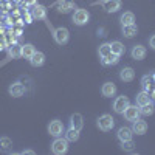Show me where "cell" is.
<instances>
[{
  "label": "cell",
  "mask_w": 155,
  "mask_h": 155,
  "mask_svg": "<svg viewBox=\"0 0 155 155\" xmlns=\"http://www.w3.org/2000/svg\"><path fill=\"white\" fill-rule=\"evenodd\" d=\"M120 79L124 82H132L135 79V71L132 67H124L120 70Z\"/></svg>",
  "instance_id": "4fadbf2b"
},
{
  "label": "cell",
  "mask_w": 155,
  "mask_h": 155,
  "mask_svg": "<svg viewBox=\"0 0 155 155\" xmlns=\"http://www.w3.org/2000/svg\"><path fill=\"white\" fill-rule=\"evenodd\" d=\"M70 127H74L78 130H82L84 127V116L81 113H73L70 116Z\"/></svg>",
  "instance_id": "9a60e30c"
},
{
  "label": "cell",
  "mask_w": 155,
  "mask_h": 155,
  "mask_svg": "<svg viewBox=\"0 0 155 155\" xmlns=\"http://www.w3.org/2000/svg\"><path fill=\"white\" fill-rule=\"evenodd\" d=\"M130 104V102H129V98L127 96H116L115 98V101H113V110L116 112V113H123L124 112V109Z\"/></svg>",
  "instance_id": "ba28073f"
},
{
  "label": "cell",
  "mask_w": 155,
  "mask_h": 155,
  "mask_svg": "<svg viewBox=\"0 0 155 155\" xmlns=\"http://www.w3.org/2000/svg\"><path fill=\"white\" fill-rule=\"evenodd\" d=\"M101 93L102 96H106V98H112L116 95V85L113 82H104L101 87Z\"/></svg>",
  "instance_id": "2e32d148"
},
{
  "label": "cell",
  "mask_w": 155,
  "mask_h": 155,
  "mask_svg": "<svg viewBox=\"0 0 155 155\" xmlns=\"http://www.w3.org/2000/svg\"><path fill=\"white\" fill-rule=\"evenodd\" d=\"M109 53H112V51H110V44H102V45H99V48H98L99 58L106 56V54H109Z\"/></svg>",
  "instance_id": "83f0119b"
},
{
  "label": "cell",
  "mask_w": 155,
  "mask_h": 155,
  "mask_svg": "<svg viewBox=\"0 0 155 155\" xmlns=\"http://www.w3.org/2000/svg\"><path fill=\"white\" fill-rule=\"evenodd\" d=\"M116 137H118V140L121 141H129V140H134V132L130 127H120L118 129V134H116Z\"/></svg>",
  "instance_id": "5bb4252c"
},
{
  "label": "cell",
  "mask_w": 155,
  "mask_h": 155,
  "mask_svg": "<svg viewBox=\"0 0 155 155\" xmlns=\"http://www.w3.org/2000/svg\"><path fill=\"white\" fill-rule=\"evenodd\" d=\"M121 33H123V36H124V37L130 39V37L137 36V33H138V27H137L135 23H130V25H123Z\"/></svg>",
  "instance_id": "44dd1931"
},
{
  "label": "cell",
  "mask_w": 155,
  "mask_h": 155,
  "mask_svg": "<svg viewBox=\"0 0 155 155\" xmlns=\"http://www.w3.org/2000/svg\"><path fill=\"white\" fill-rule=\"evenodd\" d=\"M11 146H12V141L8 137H2V138H0V150H2V152H9Z\"/></svg>",
  "instance_id": "484cf974"
},
{
  "label": "cell",
  "mask_w": 155,
  "mask_h": 155,
  "mask_svg": "<svg viewBox=\"0 0 155 155\" xmlns=\"http://www.w3.org/2000/svg\"><path fill=\"white\" fill-rule=\"evenodd\" d=\"M121 6H123L121 0H102V8L107 12H116L121 9Z\"/></svg>",
  "instance_id": "30bf717a"
},
{
  "label": "cell",
  "mask_w": 155,
  "mask_h": 155,
  "mask_svg": "<svg viewBox=\"0 0 155 155\" xmlns=\"http://www.w3.org/2000/svg\"><path fill=\"white\" fill-rule=\"evenodd\" d=\"M71 20L74 25H78V27H82V25L88 23L90 20V12L84 8H78L74 12H73V16H71Z\"/></svg>",
  "instance_id": "3957f363"
},
{
  "label": "cell",
  "mask_w": 155,
  "mask_h": 155,
  "mask_svg": "<svg viewBox=\"0 0 155 155\" xmlns=\"http://www.w3.org/2000/svg\"><path fill=\"white\" fill-rule=\"evenodd\" d=\"M118 62H120V56H116L113 53H109V54L101 58V64H102V65H116Z\"/></svg>",
  "instance_id": "603a6c76"
},
{
  "label": "cell",
  "mask_w": 155,
  "mask_h": 155,
  "mask_svg": "<svg viewBox=\"0 0 155 155\" xmlns=\"http://www.w3.org/2000/svg\"><path fill=\"white\" fill-rule=\"evenodd\" d=\"M22 153L25 155V153H30V155H33L34 153V150H31V149H25V150H22Z\"/></svg>",
  "instance_id": "e575fe53"
},
{
  "label": "cell",
  "mask_w": 155,
  "mask_h": 155,
  "mask_svg": "<svg viewBox=\"0 0 155 155\" xmlns=\"http://www.w3.org/2000/svg\"><path fill=\"white\" fill-rule=\"evenodd\" d=\"M30 64L33 67H42L45 64V54L42 53V51H34V54L30 59Z\"/></svg>",
  "instance_id": "d6986e66"
},
{
  "label": "cell",
  "mask_w": 155,
  "mask_h": 155,
  "mask_svg": "<svg viewBox=\"0 0 155 155\" xmlns=\"http://www.w3.org/2000/svg\"><path fill=\"white\" fill-rule=\"evenodd\" d=\"M120 22H121V27L123 25H130V23H135V14L132 11H126L121 14L120 17Z\"/></svg>",
  "instance_id": "d4e9b609"
},
{
  "label": "cell",
  "mask_w": 155,
  "mask_h": 155,
  "mask_svg": "<svg viewBox=\"0 0 155 155\" xmlns=\"http://www.w3.org/2000/svg\"><path fill=\"white\" fill-rule=\"evenodd\" d=\"M8 53H9V56H11L12 59H16V58H22V56H20V47H19V45H12V47H9Z\"/></svg>",
  "instance_id": "f1b7e54d"
},
{
  "label": "cell",
  "mask_w": 155,
  "mask_h": 155,
  "mask_svg": "<svg viewBox=\"0 0 155 155\" xmlns=\"http://www.w3.org/2000/svg\"><path fill=\"white\" fill-rule=\"evenodd\" d=\"M121 147H123L124 150H127V152H132V150H134V141H132V140L123 141V143H121Z\"/></svg>",
  "instance_id": "4dcf8cb0"
},
{
  "label": "cell",
  "mask_w": 155,
  "mask_h": 155,
  "mask_svg": "<svg viewBox=\"0 0 155 155\" xmlns=\"http://www.w3.org/2000/svg\"><path fill=\"white\" fill-rule=\"evenodd\" d=\"M141 85H143V90H146V92L150 90V78L147 74L141 78Z\"/></svg>",
  "instance_id": "f546056e"
},
{
  "label": "cell",
  "mask_w": 155,
  "mask_h": 155,
  "mask_svg": "<svg viewBox=\"0 0 155 155\" xmlns=\"http://www.w3.org/2000/svg\"><path fill=\"white\" fill-rule=\"evenodd\" d=\"M140 113L143 116H149L153 113V104H146V106H141L140 107Z\"/></svg>",
  "instance_id": "4316f807"
},
{
  "label": "cell",
  "mask_w": 155,
  "mask_h": 155,
  "mask_svg": "<svg viewBox=\"0 0 155 155\" xmlns=\"http://www.w3.org/2000/svg\"><path fill=\"white\" fill-rule=\"evenodd\" d=\"M25 19H27V23H31V20H33V14H25Z\"/></svg>",
  "instance_id": "836d02e7"
},
{
  "label": "cell",
  "mask_w": 155,
  "mask_h": 155,
  "mask_svg": "<svg viewBox=\"0 0 155 155\" xmlns=\"http://www.w3.org/2000/svg\"><path fill=\"white\" fill-rule=\"evenodd\" d=\"M123 116H124V120H127V121H135V120H138L140 116H141V113H140V107L135 104V106H132V104H129L126 109H124V112L121 113Z\"/></svg>",
  "instance_id": "8992f818"
},
{
  "label": "cell",
  "mask_w": 155,
  "mask_h": 155,
  "mask_svg": "<svg viewBox=\"0 0 155 155\" xmlns=\"http://www.w3.org/2000/svg\"><path fill=\"white\" fill-rule=\"evenodd\" d=\"M135 101H137V106H138V107L146 106V104H152V99H150V96H149V92H146V90H141V92L137 95Z\"/></svg>",
  "instance_id": "e0dca14e"
},
{
  "label": "cell",
  "mask_w": 155,
  "mask_h": 155,
  "mask_svg": "<svg viewBox=\"0 0 155 155\" xmlns=\"http://www.w3.org/2000/svg\"><path fill=\"white\" fill-rule=\"evenodd\" d=\"M64 130H65V127H64V123L61 120H53V121H50L48 124V134L51 137H62Z\"/></svg>",
  "instance_id": "5b68a950"
},
{
  "label": "cell",
  "mask_w": 155,
  "mask_h": 155,
  "mask_svg": "<svg viewBox=\"0 0 155 155\" xmlns=\"http://www.w3.org/2000/svg\"><path fill=\"white\" fill-rule=\"evenodd\" d=\"M53 37H54L58 45H65L68 42V39H70V31L67 28H64V27H59V28L54 30Z\"/></svg>",
  "instance_id": "277c9868"
},
{
  "label": "cell",
  "mask_w": 155,
  "mask_h": 155,
  "mask_svg": "<svg viewBox=\"0 0 155 155\" xmlns=\"http://www.w3.org/2000/svg\"><path fill=\"white\" fill-rule=\"evenodd\" d=\"M31 14H33V19H37V20H44L47 19V8L44 5H34L33 9H31Z\"/></svg>",
  "instance_id": "7c38bea8"
},
{
  "label": "cell",
  "mask_w": 155,
  "mask_h": 155,
  "mask_svg": "<svg viewBox=\"0 0 155 155\" xmlns=\"http://www.w3.org/2000/svg\"><path fill=\"white\" fill-rule=\"evenodd\" d=\"M71 9H74V2L73 0H59L58 2V11L59 12L67 14V12H70Z\"/></svg>",
  "instance_id": "ac0fdd59"
},
{
  "label": "cell",
  "mask_w": 155,
  "mask_h": 155,
  "mask_svg": "<svg viewBox=\"0 0 155 155\" xmlns=\"http://www.w3.org/2000/svg\"><path fill=\"white\" fill-rule=\"evenodd\" d=\"M130 129H132V132L137 134V135H144L147 132V123L144 120L138 118V120L132 121V127Z\"/></svg>",
  "instance_id": "9c48e42d"
},
{
  "label": "cell",
  "mask_w": 155,
  "mask_h": 155,
  "mask_svg": "<svg viewBox=\"0 0 155 155\" xmlns=\"http://www.w3.org/2000/svg\"><path fill=\"white\" fill-rule=\"evenodd\" d=\"M149 47H150L152 50H155V34H152L150 39H149Z\"/></svg>",
  "instance_id": "d6a6232c"
},
{
  "label": "cell",
  "mask_w": 155,
  "mask_h": 155,
  "mask_svg": "<svg viewBox=\"0 0 155 155\" xmlns=\"http://www.w3.org/2000/svg\"><path fill=\"white\" fill-rule=\"evenodd\" d=\"M124 45L120 42V41H113V42H110V51H112V53L113 54H116V56H123L124 54Z\"/></svg>",
  "instance_id": "cb8c5ba5"
},
{
  "label": "cell",
  "mask_w": 155,
  "mask_h": 155,
  "mask_svg": "<svg viewBox=\"0 0 155 155\" xmlns=\"http://www.w3.org/2000/svg\"><path fill=\"white\" fill-rule=\"evenodd\" d=\"M96 126H98L99 130H102V132H109V130H112L113 126H115V120H113V116H112V115L104 113V115H101L99 118L96 120Z\"/></svg>",
  "instance_id": "7a4b0ae2"
},
{
  "label": "cell",
  "mask_w": 155,
  "mask_h": 155,
  "mask_svg": "<svg viewBox=\"0 0 155 155\" xmlns=\"http://www.w3.org/2000/svg\"><path fill=\"white\" fill-rule=\"evenodd\" d=\"M34 51H36V48H34V45H31V44L20 45V56L25 58V59H31V56L34 54Z\"/></svg>",
  "instance_id": "7402d4cb"
},
{
  "label": "cell",
  "mask_w": 155,
  "mask_h": 155,
  "mask_svg": "<svg viewBox=\"0 0 155 155\" xmlns=\"http://www.w3.org/2000/svg\"><path fill=\"white\" fill-rule=\"evenodd\" d=\"M8 92L12 98H22L25 93H27V88H25V85L20 84V82H12L8 88Z\"/></svg>",
  "instance_id": "52a82bcc"
},
{
  "label": "cell",
  "mask_w": 155,
  "mask_h": 155,
  "mask_svg": "<svg viewBox=\"0 0 155 155\" xmlns=\"http://www.w3.org/2000/svg\"><path fill=\"white\" fill-rule=\"evenodd\" d=\"M146 53H147L146 47H144V45H141V44L134 45L132 50H130V54H132V58H134L135 61H143V59L146 58Z\"/></svg>",
  "instance_id": "8fae6325"
},
{
  "label": "cell",
  "mask_w": 155,
  "mask_h": 155,
  "mask_svg": "<svg viewBox=\"0 0 155 155\" xmlns=\"http://www.w3.org/2000/svg\"><path fill=\"white\" fill-rule=\"evenodd\" d=\"M79 134H81V130H78L74 127H68L67 130H64V137L67 138L68 143H74V141L79 140Z\"/></svg>",
  "instance_id": "ffe728a7"
},
{
  "label": "cell",
  "mask_w": 155,
  "mask_h": 155,
  "mask_svg": "<svg viewBox=\"0 0 155 155\" xmlns=\"http://www.w3.org/2000/svg\"><path fill=\"white\" fill-rule=\"evenodd\" d=\"M16 2H19V3H20V2H22V0H16Z\"/></svg>",
  "instance_id": "d590c367"
},
{
  "label": "cell",
  "mask_w": 155,
  "mask_h": 155,
  "mask_svg": "<svg viewBox=\"0 0 155 155\" xmlns=\"http://www.w3.org/2000/svg\"><path fill=\"white\" fill-rule=\"evenodd\" d=\"M51 152L54 155H64L68 152V141L65 137H56L54 141L51 143Z\"/></svg>",
  "instance_id": "6da1fadb"
},
{
  "label": "cell",
  "mask_w": 155,
  "mask_h": 155,
  "mask_svg": "<svg viewBox=\"0 0 155 155\" xmlns=\"http://www.w3.org/2000/svg\"><path fill=\"white\" fill-rule=\"evenodd\" d=\"M20 3L25 5V6H34V5L37 3V0H22Z\"/></svg>",
  "instance_id": "1f68e13d"
}]
</instances>
